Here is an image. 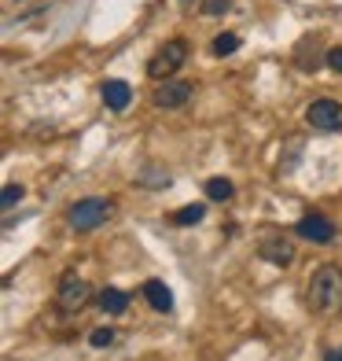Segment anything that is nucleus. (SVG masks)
I'll use <instances>...</instances> for the list:
<instances>
[{
  "label": "nucleus",
  "mask_w": 342,
  "mask_h": 361,
  "mask_svg": "<svg viewBox=\"0 0 342 361\" xmlns=\"http://www.w3.org/2000/svg\"><path fill=\"white\" fill-rule=\"evenodd\" d=\"M305 122L317 133H338L342 129V104L338 100H313L305 107Z\"/></svg>",
  "instance_id": "nucleus-5"
},
{
  "label": "nucleus",
  "mask_w": 342,
  "mask_h": 361,
  "mask_svg": "<svg viewBox=\"0 0 342 361\" xmlns=\"http://www.w3.org/2000/svg\"><path fill=\"white\" fill-rule=\"evenodd\" d=\"M324 361H342V347H335V350H328V354H324Z\"/></svg>",
  "instance_id": "nucleus-20"
},
{
  "label": "nucleus",
  "mask_w": 342,
  "mask_h": 361,
  "mask_svg": "<svg viewBox=\"0 0 342 361\" xmlns=\"http://www.w3.org/2000/svg\"><path fill=\"white\" fill-rule=\"evenodd\" d=\"M96 306H100L103 314L118 317V314H125V310H129V295L122 288H103L100 295H96Z\"/></svg>",
  "instance_id": "nucleus-11"
},
{
  "label": "nucleus",
  "mask_w": 342,
  "mask_h": 361,
  "mask_svg": "<svg viewBox=\"0 0 342 361\" xmlns=\"http://www.w3.org/2000/svg\"><path fill=\"white\" fill-rule=\"evenodd\" d=\"M110 214H114V200L89 195V200H77L67 210V221H70V228H77V233H92V228H100Z\"/></svg>",
  "instance_id": "nucleus-2"
},
{
  "label": "nucleus",
  "mask_w": 342,
  "mask_h": 361,
  "mask_svg": "<svg viewBox=\"0 0 342 361\" xmlns=\"http://www.w3.org/2000/svg\"><path fill=\"white\" fill-rule=\"evenodd\" d=\"M203 15H224L228 8H232V0H203Z\"/></svg>",
  "instance_id": "nucleus-18"
},
{
  "label": "nucleus",
  "mask_w": 342,
  "mask_h": 361,
  "mask_svg": "<svg viewBox=\"0 0 342 361\" xmlns=\"http://www.w3.org/2000/svg\"><path fill=\"white\" fill-rule=\"evenodd\" d=\"M324 59H328V67H331L335 74H342V44H338V48H331V52L324 56Z\"/></svg>",
  "instance_id": "nucleus-19"
},
{
  "label": "nucleus",
  "mask_w": 342,
  "mask_h": 361,
  "mask_svg": "<svg viewBox=\"0 0 342 361\" xmlns=\"http://www.w3.org/2000/svg\"><path fill=\"white\" fill-rule=\"evenodd\" d=\"M181 4H195V0H181ZM199 4H203V0H199Z\"/></svg>",
  "instance_id": "nucleus-21"
},
{
  "label": "nucleus",
  "mask_w": 342,
  "mask_h": 361,
  "mask_svg": "<svg viewBox=\"0 0 342 361\" xmlns=\"http://www.w3.org/2000/svg\"><path fill=\"white\" fill-rule=\"evenodd\" d=\"M144 299H148V306L158 310V314H170V310H173V291L162 281H148V284H144Z\"/></svg>",
  "instance_id": "nucleus-10"
},
{
  "label": "nucleus",
  "mask_w": 342,
  "mask_h": 361,
  "mask_svg": "<svg viewBox=\"0 0 342 361\" xmlns=\"http://www.w3.org/2000/svg\"><path fill=\"white\" fill-rule=\"evenodd\" d=\"M206 218V207L203 203H188L184 210H177L173 214V225H199Z\"/></svg>",
  "instance_id": "nucleus-13"
},
{
  "label": "nucleus",
  "mask_w": 342,
  "mask_h": 361,
  "mask_svg": "<svg viewBox=\"0 0 342 361\" xmlns=\"http://www.w3.org/2000/svg\"><path fill=\"white\" fill-rule=\"evenodd\" d=\"M295 236H302L305 243H317V247H324V243L335 240V221L324 218V214H305V218H298V225H295Z\"/></svg>",
  "instance_id": "nucleus-8"
},
{
  "label": "nucleus",
  "mask_w": 342,
  "mask_h": 361,
  "mask_svg": "<svg viewBox=\"0 0 342 361\" xmlns=\"http://www.w3.org/2000/svg\"><path fill=\"white\" fill-rule=\"evenodd\" d=\"M232 180L228 177H210L206 180V200H214V203H224V200H232Z\"/></svg>",
  "instance_id": "nucleus-12"
},
{
  "label": "nucleus",
  "mask_w": 342,
  "mask_h": 361,
  "mask_svg": "<svg viewBox=\"0 0 342 361\" xmlns=\"http://www.w3.org/2000/svg\"><path fill=\"white\" fill-rule=\"evenodd\" d=\"M236 48H239V37L236 34H217L214 44H210V52H214V56H232Z\"/></svg>",
  "instance_id": "nucleus-14"
},
{
  "label": "nucleus",
  "mask_w": 342,
  "mask_h": 361,
  "mask_svg": "<svg viewBox=\"0 0 342 361\" xmlns=\"http://www.w3.org/2000/svg\"><path fill=\"white\" fill-rule=\"evenodd\" d=\"M89 343H92V347H110V343H114V328H96V332L89 336Z\"/></svg>",
  "instance_id": "nucleus-17"
},
{
  "label": "nucleus",
  "mask_w": 342,
  "mask_h": 361,
  "mask_svg": "<svg viewBox=\"0 0 342 361\" xmlns=\"http://www.w3.org/2000/svg\"><path fill=\"white\" fill-rule=\"evenodd\" d=\"M137 185H144V188H166L170 185V173L166 170H144L137 177Z\"/></svg>",
  "instance_id": "nucleus-15"
},
{
  "label": "nucleus",
  "mask_w": 342,
  "mask_h": 361,
  "mask_svg": "<svg viewBox=\"0 0 342 361\" xmlns=\"http://www.w3.org/2000/svg\"><path fill=\"white\" fill-rule=\"evenodd\" d=\"M23 195H26V188H23V185H4V192H0V207L11 210L15 203L23 200Z\"/></svg>",
  "instance_id": "nucleus-16"
},
{
  "label": "nucleus",
  "mask_w": 342,
  "mask_h": 361,
  "mask_svg": "<svg viewBox=\"0 0 342 361\" xmlns=\"http://www.w3.org/2000/svg\"><path fill=\"white\" fill-rule=\"evenodd\" d=\"M188 52H191L188 41H181V37L166 41V44H162L158 52L148 59V74H151L155 81H166V78H173V74H177V71H181L184 63H188Z\"/></svg>",
  "instance_id": "nucleus-3"
},
{
  "label": "nucleus",
  "mask_w": 342,
  "mask_h": 361,
  "mask_svg": "<svg viewBox=\"0 0 342 361\" xmlns=\"http://www.w3.org/2000/svg\"><path fill=\"white\" fill-rule=\"evenodd\" d=\"M89 284L81 281V276L70 269V273H63V281H59V291H56V310L59 314H77L81 306H89Z\"/></svg>",
  "instance_id": "nucleus-4"
},
{
  "label": "nucleus",
  "mask_w": 342,
  "mask_h": 361,
  "mask_svg": "<svg viewBox=\"0 0 342 361\" xmlns=\"http://www.w3.org/2000/svg\"><path fill=\"white\" fill-rule=\"evenodd\" d=\"M258 258L269 262V266L287 269L295 262V243H291V236H262L258 240Z\"/></svg>",
  "instance_id": "nucleus-7"
},
{
  "label": "nucleus",
  "mask_w": 342,
  "mask_h": 361,
  "mask_svg": "<svg viewBox=\"0 0 342 361\" xmlns=\"http://www.w3.org/2000/svg\"><path fill=\"white\" fill-rule=\"evenodd\" d=\"M100 96H103L107 111H125L129 104H133V89H129L125 81H118V78L103 81V85H100Z\"/></svg>",
  "instance_id": "nucleus-9"
},
{
  "label": "nucleus",
  "mask_w": 342,
  "mask_h": 361,
  "mask_svg": "<svg viewBox=\"0 0 342 361\" xmlns=\"http://www.w3.org/2000/svg\"><path fill=\"white\" fill-rule=\"evenodd\" d=\"M305 302H309V310H313V314H320V317L342 314V269H338V266H320L313 276H309Z\"/></svg>",
  "instance_id": "nucleus-1"
},
{
  "label": "nucleus",
  "mask_w": 342,
  "mask_h": 361,
  "mask_svg": "<svg viewBox=\"0 0 342 361\" xmlns=\"http://www.w3.org/2000/svg\"><path fill=\"white\" fill-rule=\"evenodd\" d=\"M195 96V81H177V78H166V81H158V89H155V107H166V111H177V107H184L188 100Z\"/></svg>",
  "instance_id": "nucleus-6"
}]
</instances>
